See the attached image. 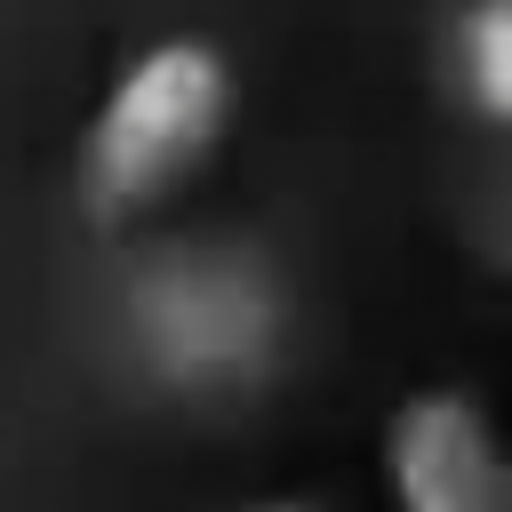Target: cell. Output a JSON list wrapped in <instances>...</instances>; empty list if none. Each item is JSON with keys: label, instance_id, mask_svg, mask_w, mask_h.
<instances>
[{"label": "cell", "instance_id": "6da1fadb", "mask_svg": "<svg viewBox=\"0 0 512 512\" xmlns=\"http://www.w3.org/2000/svg\"><path fill=\"white\" fill-rule=\"evenodd\" d=\"M232 120H240V80L216 40L168 32V40L136 48L80 128L72 192H80L88 224L128 232V224H152L160 208H176L216 168Z\"/></svg>", "mask_w": 512, "mask_h": 512}, {"label": "cell", "instance_id": "5b68a950", "mask_svg": "<svg viewBox=\"0 0 512 512\" xmlns=\"http://www.w3.org/2000/svg\"><path fill=\"white\" fill-rule=\"evenodd\" d=\"M240 512H312V504H288V496H280V504H240Z\"/></svg>", "mask_w": 512, "mask_h": 512}, {"label": "cell", "instance_id": "3957f363", "mask_svg": "<svg viewBox=\"0 0 512 512\" xmlns=\"http://www.w3.org/2000/svg\"><path fill=\"white\" fill-rule=\"evenodd\" d=\"M384 480L400 512H512L496 416L464 384L408 392L384 424Z\"/></svg>", "mask_w": 512, "mask_h": 512}, {"label": "cell", "instance_id": "7a4b0ae2", "mask_svg": "<svg viewBox=\"0 0 512 512\" xmlns=\"http://www.w3.org/2000/svg\"><path fill=\"white\" fill-rule=\"evenodd\" d=\"M128 344L184 400L256 392L288 344V288L240 240H168L128 280Z\"/></svg>", "mask_w": 512, "mask_h": 512}, {"label": "cell", "instance_id": "277c9868", "mask_svg": "<svg viewBox=\"0 0 512 512\" xmlns=\"http://www.w3.org/2000/svg\"><path fill=\"white\" fill-rule=\"evenodd\" d=\"M440 88L472 128H488V136L512 128V0H448Z\"/></svg>", "mask_w": 512, "mask_h": 512}]
</instances>
